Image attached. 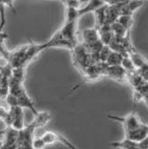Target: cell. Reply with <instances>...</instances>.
Returning <instances> with one entry per match:
<instances>
[{"mask_svg":"<svg viewBox=\"0 0 148 149\" xmlns=\"http://www.w3.org/2000/svg\"><path fill=\"white\" fill-rule=\"evenodd\" d=\"M110 119L112 120H116V121L122 123L125 128V133H129V132L134 131L136 129H138L141 127L143 123H140L139 119L136 116V114L132 113L126 115L124 117H116V116H110Z\"/></svg>","mask_w":148,"mask_h":149,"instance_id":"cell-1","label":"cell"},{"mask_svg":"<svg viewBox=\"0 0 148 149\" xmlns=\"http://www.w3.org/2000/svg\"><path fill=\"white\" fill-rule=\"evenodd\" d=\"M5 137L1 149H17L19 147V131L12 127H7Z\"/></svg>","mask_w":148,"mask_h":149,"instance_id":"cell-2","label":"cell"},{"mask_svg":"<svg viewBox=\"0 0 148 149\" xmlns=\"http://www.w3.org/2000/svg\"><path fill=\"white\" fill-rule=\"evenodd\" d=\"M9 111L12 117V125L11 127L17 131H20L24 129V113L23 109L21 107L9 108Z\"/></svg>","mask_w":148,"mask_h":149,"instance_id":"cell-3","label":"cell"},{"mask_svg":"<svg viewBox=\"0 0 148 149\" xmlns=\"http://www.w3.org/2000/svg\"><path fill=\"white\" fill-rule=\"evenodd\" d=\"M76 25L77 21L65 22L64 26L59 30L65 40L69 41L75 44H76Z\"/></svg>","mask_w":148,"mask_h":149,"instance_id":"cell-4","label":"cell"},{"mask_svg":"<svg viewBox=\"0 0 148 149\" xmlns=\"http://www.w3.org/2000/svg\"><path fill=\"white\" fill-rule=\"evenodd\" d=\"M106 6V1H100V0H93V1H89L84 8H81L78 10L79 17L83 15H86L89 12H96L97 10L100 8Z\"/></svg>","mask_w":148,"mask_h":149,"instance_id":"cell-5","label":"cell"},{"mask_svg":"<svg viewBox=\"0 0 148 149\" xmlns=\"http://www.w3.org/2000/svg\"><path fill=\"white\" fill-rule=\"evenodd\" d=\"M83 39L85 45H90L100 41L99 33L97 29H88L83 31Z\"/></svg>","mask_w":148,"mask_h":149,"instance_id":"cell-6","label":"cell"},{"mask_svg":"<svg viewBox=\"0 0 148 149\" xmlns=\"http://www.w3.org/2000/svg\"><path fill=\"white\" fill-rule=\"evenodd\" d=\"M110 146L113 147H119L122 149H142L140 143H136L125 138L121 142H113L110 143Z\"/></svg>","mask_w":148,"mask_h":149,"instance_id":"cell-7","label":"cell"},{"mask_svg":"<svg viewBox=\"0 0 148 149\" xmlns=\"http://www.w3.org/2000/svg\"><path fill=\"white\" fill-rule=\"evenodd\" d=\"M51 120V115L48 111H42L39 112L38 115L35 116V120L33 121V123L35 124L36 128L42 127Z\"/></svg>","mask_w":148,"mask_h":149,"instance_id":"cell-8","label":"cell"},{"mask_svg":"<svg viewBox=\"0 0 148 149\" xmlns=\"http://www.w3.org/2000/svg\"><path fill=\"white\" fill-rule=\"evenodd\" d=\"M46 146L54 145V143L58 142V133L53 131H47L41 136Z\"/></svg>","mask_w":148,"mask_h":149,"instance_id":"cell-9","label":"cell"},{"mask_svg":"<svg viewBox=\"0 0 148 149\" xmlns=\"http://www.w3.org/2000/svg\"><path fill=\"white\" fill-rule=\"evenodd\" d=\"M80 18L78 14V9L75 8H66L65 14V22H74L77 21V19Z\"/></svg>","mask_w":148,"mask_h":149,"instance_id":"cell-10","label":"cell"},{"mask_svg":"<svg viewBox=\"0 0 148 149\" xmlns=\"http://www.w3.org/2000/svg\"><path fill=\"white\" fill-rule=\"evenodd\" d=\"M117 21L121 25H122L125 29H127L128 31H129V29L132 27V25H133V18H132V16L122 15V16H120L119 18H118Z\"/></svg>","mask_w":148,"mask_h":149,"instance_id":"cell-11","label":"cell"},{"mask_svg":"<svg viewBox=\"0 0 148 149\" xmlns=\"http://www.w3.org/2000/svg\"><path fill=\"white\" fill-rule=\"evenodd\" d=\"M6 25V4L4 0H0V32Z\"/></svg>","mask_w":148,"mask_h":149,"instance_id":"cell-12","label":"cell"},{"mask_svg":"<svg viewBox=\"0 0 148 149\" xmlns=\"http://www.w3.org/2000/svg\"><path fill=\"white\" fill-rule=\"evenodd\" d=\"M122 66L124 68L125 71H133V69L135 68L132 59L126 56H123V59L122 61Z\"/></svg>","mask_w":148,"mask_h":149,"instance_id":"cell-13","label":"cell"},{"mask_svg":"<svg viewBox=\"0 0 148 149\" xmlns=\"http://www.w3.org/2000/svg\"><path fill=\"white\" fill-rule=\"evenodd\" d=\"M66 6V8H75V9H80L81 8V1L78 0H69V1H64Z\"/></svg>","mask_w":148,"mask_h":149,"instance_id":"cell-14","label":"cell"},{"mask_svg":"<svg viewBox=\"0 0 148 149\" xmlns=\"http://www.w3.org/2000/svg\"><path fill=\"white\" fill-rule=\"evenodd\" d=\"M6 101H7L8 105L10 108H14V107H18L19 106V104H18V99H17V97H15L12 94L8 93V95L7 96V98H6Z\"/></svg>","mask_w":148,"mask_h":149,"instance_id":"cell-15","label":"cell"},{"mask_svg":"<svg viewBox=\"0 0 148 149\" xmlns=\"http://www.w3.org/2000/svg\"><path fill=\"white\" fill-rule=\"evenodd\" d=\"M32 146L34 149H43L46 146V144H45L44 141L42 139V137H38V138H34Z\"/></svg>","mask_w":148,"mask_h":149,"instance_id":"cell-16","label":"cell"},{"mask_svg":"<svg viewBox=\"0 0 148 149\" xmlns=\"http://www.w3.org/2000/svg\"><path fill=\"white\" fill-rule=\"evenodd\" d=\"M9 114V110L4 106H0V121H3L4 123L7 121Z\"/></svg>","mask_w":148,"mask_h":149,"instance_id":"cell-17","label":"cell"},{"mask_svg":"<svg viewBox=\"0 0 148 149\" xmlns=\"http://www.w3.org/2000/svg\"><path fill=\"white\" fill-rule=\"evenodd\" d=\"M8 91L9 89H5V88H0V99L7 98V96L8 95Z\"/></svg>","mask_w":148,"mask_h":149,"instance_id":"cell-18","label":"cell"},{"mask_svg":"<svg viewBox=\"0 0 148 149\" xmlns=\"http://www.w3.org/2000/svg\"><path fill=\"white\" fill-rule=\"evenodd\" d=\"M4 1H5V4H6V6H8V7L11 8V9H12V11H13V12L16 14V10L14 9V8H13V2L12 1H7V0H4Z\"/></svg>","mask_w":148,"mask_h":149,"instance_id":"cell-19","label":"cell"},{"mask_svg":"<svg viewBox=\"0 0 148 149\" xmlns=\"http://www.w3.org/2000/svg\"><path fill=\"white\" fill-rule=\"evenodd\" d=\"M3 143H4L3 141H1V140H0V149H1V147L3 146Z\"/></svg>","mask_w":148,"mask_h":149,"instance_id":"cell-20","label":"cell"},{"mask_svg":"<svg viewBox=\"0 0 148 149\" xmlns=\"http://www.w3.org/2000/svg\"><path fill=\"white\" fill-rule=\"evenodd\" d=\"M2 71H3V68H2V67H0V74L2 73Z\"/></svg>","mask_w":148,"mask_h":149,"instance_id":"cell-21","label":"cell"}]
</instances>
